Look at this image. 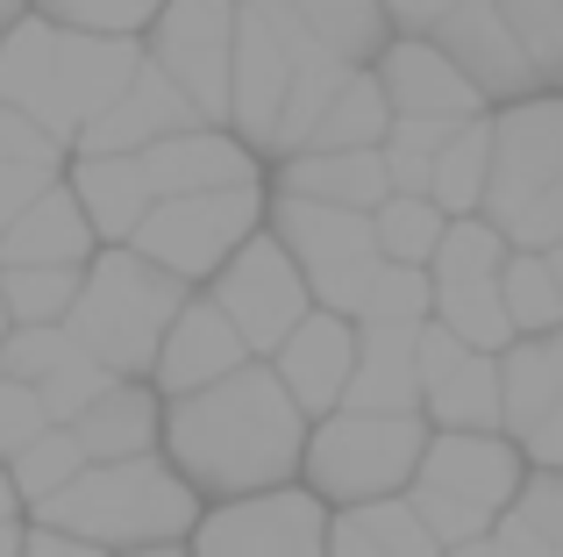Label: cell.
<instances>
[{"label":"cell","instance_id":"1","mask_svg":"<svg viewBox=\"0 0 563 557\" xmlns=\"http://www.w3.org/2000/svg\"><path fill=\"white\" fill-rule=\"evenodd\" d=\"M307 429L314 422L300 415L278 372L264 358H250L243 372L214 379L200 393H179L165 407V465L214 501H250V493L292 487L307 465Z\"/></svg>","mask_w":563,"mask_h":557},{"label":"cell","instance_id":"2","mask_svg":"<svg viewBox=\"0 0 563 557\" xmlns=\"http://www.w3.org/2000/svg\"><path fill=\"white\" fill-rule=\"evenodd\" d=\"M207 501L172 472L165 458H129V465H86L57 501L29 507V522L65 529L79 544L122 557V550H151V544H186L200 529Z\"/></svg>","mask_w":563,"mask_h":557},{"label":"cell","instance_id":"3","mask_svg":"<svg viewBox=\"0 0 563 557\" xmlns=\"http://www.w3.org/2000/svg\"><path fill=\"white\" fill-rule=\"evenodd\" d=\"M186 301H192L186 278L151 265L136 243H108V251L86 265L79 307H71L65 329L79 336V350H93L114 379H151L157 350H165V329L179 321Z\"/></svg>","mask_w":563,"mask_h":557},{"label":"cell","instance_id":"4","mask_svg":"<svg viewBox=\"0 0 563 557\" xmlns=\"http://www.w3.org/2000/svg\"><path fill=\"white\" fill-rule=\"evenodd\" d=\"M521 487H528V458L507 429H435L407 501L428 522V536L450 550L471 544V536H493L499 515H514Z\"/></svg>","mask_w":563,"mask_h":557},{"label":"cell","instance_id":"5","mask_svg":"<svg viewBox=\"0 0 563 557\" xmlns=\"http://www.w3.org/2000/svg\"><path fill=\"white\" fill-rule=\"evenodd\" d=\"M428 436L435 429L421 415H357V407H335V415H321L307 429L300 487L321 493L329 507L399 501L428 458Z\"/></svg>","mask_w":563,"mask_h":557},{"label":"cell","instance_id":"6","mask_svg":"<svg viewBox=\"0 0 563 557\" xmlns=\"http://www.w3.org/2000/svg\"><path fill=\"white\" fill-rule=\"evenodd\" d=\"M264 229H272V237L292 251V265L307 272V286H314V307H329V315H350V321H357V307H364V293H372V278L385 272L378 237H372V215L272 194V222H264Z\"/></svg>","mask_w":563,"mask_h":557},{"label":"cell","instance_id":"7","mask_svg":"<svg viewBox=\"0 0 563 557\" xmlns=\"http://www.w3.org/2000/svg\"><path fill=\"white\" fill-rule=\"evenodd\" d=\"M264 222H272V194H264V186H235V194H179V200H157V208H151V222L136 229V251L200 293Z\"/></svg>","mask_w":563,"mask_h":557},{"label":"cell","instance_id":"8","mask_svg":"<svg viewBox=\"0 0 563 557\" xmlns=\"http://www.w3.org/2000/svg\"><path fill=\"white\" fill-rule=\"evenodd\" d=\"M200 293L235 321V329H243L250 358H264V364H272L278 343L314 315V286H307V272L292 265V251L272 237V229H257V237H250L229 265L207 278Z\"/></svg>","mask_w":563,"mask_h":557},{"label":"cell","instance_id":"9","mask_svg":"<svg viewBox=\"0 0 563 557\" xmlns=\"http://www.w3.org/2000/svg\"><path fill=\"white\" fill-rule=\"evenodd\" d=\"M329 522L335 507L292 479V487L250 493V501H214L200 515V529L186 536V550L192 557H329Z\"/></svg>","mask_w":563,"mask_h":557},{"label":"cell","instance_id":"10","mask_svg":"<svg viewBox=\"0 0 563 557\" xmlns=\"http://www.w3.org/2000/svg\"><path fill=\"white\" fill-rule=\"evenodd\" d=\"M235 14L243 0H165L143 51L165 79H179L207 122L229 129V79H235Z\"/></svg>","mask_w":563,"mask_h":557},{"label":"cell","instance_id":"11","mask_svg":"<svg viewBox=\"0 0 563 557\" xmlns=\"http://www.w3.org/2000/svg\"><path fill=\"white\" fill-rule=\"evenodd\" d=\"M307 29L286 14V0H243L235 14V79H229V129L257 151H272L278 108L292 94V65H300Z\"/></svg>","mask_w":563,"mask_h":557},{"label":"cell","instance_id":"12","mask_svg":"<svg viewBox=\"0 0 563 557\" xmlns=\"http://www.w3.org/2000/svg\"><path fill=\"white\" fill-rule=\"evenodd\" d=\"M563 179V94L542 86L528 100L493 108V186H485V222H507L521 200Z\"/></svg>","mask_w":563,"mask_h":557},{"label":"cell","instance_id":"13","mask_svg":"<svg viewBox=\"0 0 563 557\" xmlns=\"http://www.w3.org/2000/svg\"><path fill=\"white\" fill-rule=\"evenodd\" d=\"M413 358H421V422L428 429H507L493 350H471L442 321H421L413 329Z\"/></svg>","mask_w":563,"mask_h":557},{"label":"cell","instance_id":"14","mask_svg":"<svg viewBox=\"0 0 563 557\" xmlns=\"http://www.w3.org/2000/svg\"><path fill=\"white\" fill-rule=\"evenodd\" d=\"M372 72H378L385 100H393V122L464 129V122H478V114H493V108H485V94L450 65V51H442L435 36H393L378 51Z\"/></svg>","mask_w":563,"mask_h":557},{"label":"cell","instance_id":"15","mask_svg":"<svg viewBox=\"0 0 563 557\" xmlns=\"http://www.w3.org/2000/svg\"><path fill=\"white\" fill-rule=\"evenodd\" d=\"M143 172H151L157 200H179V194H235V186H264L272 179V157L257 143H243L235 129L221 122H192L179 136L151 143L143 151Z\"/></svg>","mask_w":563,"mask_h":557},{"label":"cell","instance_id":"16","mask_svg":"<svg viewBox=\"0 0 563 557\" xmlns=\"http://www.w3.org/2000/svg\"><path fill=\"white\" fill-rule=\"evenodd\" d=\"M435 43L450 51V65L485 94V108H507V100L542 94V79H536V65H528V51L514 43L499 0H456V8L442 14Z\"/></svg>","mask_w":563,"mask_h":557},{"label":"cell","instance_id":"17","mask_svg":"<svg viewBox=\"0 0 563 557\" xmlns=\"http://www.w3.org/2000/svg\"><path fill=\"white\" fill-rule=\"evenodd\" d=\"M357 350H364V321L314 307V315H307L300 329L278 343L272 372H278V386L300 401V415L321 422V415H335V407H343L350 372H357Z\"/></svg>","mask_w":563,"mask_h":557},{"label":"cell","instance_id":"18","mask_svg":"<svg viewBox=\"0 0 563 557\" xmlns=\"http://www.w3.org/2000/svg\"><path fill=\"white\" fill-rule=\"evenodd\" d=\"M243 364H250L243 329H235L207 293H192V301L179 307V321L165 329V350H157V372L151 379H157L165 401H179V393H200V386H214V379L243 372Z\"/></svg>","mask_w":563,"mask_h":557},{"label":"cell","instance_id":"19","mask_svg":"<svg viewBox=\"0 0 563 557\" xmlns=\"http://www.w3.org/2000/svg\"><path fill=\"white\" fill-rule=\"evenodd\" d=\"M0 108H14V114H29V122H43L57 143H71V151H79V114H71L65 86H57L51 22H43L36 8H29L22 22L8 29V43H0Z\"/></svg>","mask_w":563,"mask_h":557},{"label":"cell","instance_id":"20","mask_svg":"<svg viewBox=\"0 0 563 557\" xmlns=\"http://www.w3.org/2000/svg\"><path fill=\"white\" fill-rule=\"evenodd\" d=\"M192 122H207V114L192 108V94L179 79H165V72L151 65V51H143V72L129 79V94L79 136V151H129V157H143L151 143L179 136V129H192Z\"/></svg>","mask_w":563,"mask_h":557},{"label":"cell","instance_id":"21","mask_svg":"<svg viewBox=\"0 0 563 557\" xmlns=\"http://www.w3.org/2000/svg\"><path fill=\"white\" fill-rule=\"evenodd\" d=\"M65 186L79 194V208H86V222H93L100 243H136V229L151 222V208H157L151 172L129 151H71Z\"/></svg>","mask_w":563,"mask_h":557},{"label":"cell","instance_id":"22","mask_svg":"<svg viewBox=\"0 0 563 557\" xmlns=\"http://www.w3.org/2000/svg\"><path fill=\"white\" fill-rule=\"evenodd\" d=\"M51 51H57V86H65L79 136L129 94V79L143 72V43L136 36H93V29H57L51 22Z\"/></svg>","mask_w":563,"mask_h":557},{"label":"cell","instance_id":"23","mask_svg":"<svg viewBox=\"0 0 563 557\" xmlns=\"http://www.w3.org/2000/svg\"><path fill=\"white\" fill-rule=\"evenodd\" d=\"M165 407L172 401L157 393V379H114V386L71 422V436H79V450L93 465L165 458Z\"/></svg>","mask_w":563,"mask_h":557},{"label":"cell","instance_id":"24","mask_svg":"<svg viewBox=\"0 0 563 557\" xmlns=\"http://www.w3.org/2000/svg\"><path fill=\"white\" fill-rule=\"evenodd\" d=\"M272 194L378 215L385 200H393V179H385V157L378 151H292V157H278V165H272Z\"/></svg>","mask_w":563,"mask_h":557},{"label":"cell","instance_id":"25","mask_svg":"<svg viewBox=\"0 0 563 557\" xmlns=\"http://www.w3.org/2000/svg\"><path fill=\"white\" fill-rule=\"evenodd\" d=\"M100 251H108V243L93 237V222H86L79 194H71L65 179L43 186L22 208V222L0 237V265H71V272H86Z\"/></svg>","mask_w":563,"mask_h":557},{"label":"cell","instance_id":"26","mask_svg":"<svg viewBox=\"0 0 563 557\" xmlns=\"http://www.w3.org/2000/svg\"><path fill=\"white\" fill-rule=\"evenodd\" d=\"M343 407H357V415H421L413 329H364V350H357V372H350Z\"/></svg>","mask_w":563,"mask_h":557},{"label":"cell","instance_id":"27","mask_svg":"<svg viewBox=\"0 0 563 557\" xmlns=\"http://www.w3.org/2000/svg\"><path fill=\"white\" fill-rule=\"evenodd\" d=\"M499 401H507V436L536 429L563 401V329L514 336V343L499 350Z\"/></svg>","mask_w":563,"mask_h":557},{"label":"cell","instance_id":"28","mask_svg":"<svg viewBox=\"0 0 563 557\" xmlns=\"http://www.w3.org/2000/svg\"><path fill=\"white\" fill-rule=\"evenodd\" d=\"M329 557H442V544L399 493V501H372V507H335Z\"/></svg>","mask_w":563,"mask_h":557},{"label":"cell","instance_id":"29","mask_svg":"<svg viewBox=\"0 0 563 557\" xmlns=\"http://www.w3.org/2000/svg\"><path fill=\"white\" fill-rule=\"evenodd\" d=\"M350 72H364V65H343L335 51H321L314 36L300 43V65H292V94H286V108H278V129H272V165L278 157H292V151H307V136H314V122L329 114V100L350 86Z\"/></svg>","mask_w":563,"mask_h":557},{"label":"cell","instance_id":"30","mask_svg":"<svg viewBox=\"0 0 563 557\" xmlns=\"http://www.w3.org/2000/svg\"><path fill=\"white\" fill-rule=\"evenodd\" d=\"M286 14L343 65H378V51L393 43L385 0H286Z\"/></svg>","mask_w":563,"mask_h":557},{"label":"cell","instance_id":"31","mask_svg":"<svg viewBox=\"0 0 563 557\" xmlns=\"http://www.w3.org/2000/svg\"><path fill=\"white\" fill-rule=\"evenodd\" d=\"M385 136H393V100H385L378 72H350V86L329 100V114L314 122V136H307V151H385Z\"/></svg>","mask_w":563,"mask_h":557},{"label":"cell","instance_id":"32","mask_svg":"<svg viewBox=\"0 0 563 557\" xmlns=\"http://www.w3.org/2000/svg\"><path fill=\"white\" fill-rule=\"evenodd\" d=\"M485 186H493V114L450 129V143H442V157H435L428 200L456 222V215H485Z\"/></svg>","mask_w":563,"mask_h":557},{"label":"cell","instance_id":"33","mask_svg":"<svg viewBox=\"0 0 563 557\" xmlns=\"http://www.w3.org/2000/svg\"><path fill=\"white\" fill-rule=\"evenodd\" d=\"M442 229H450V215H442L428 194H393L372 215V237H378V258H385V265H435Z\"/></svg>","mask_w":563,"mask_h":557},{"label":"cell","instance_id":"34","mask_svg":"<svg viewBox=\"0 0 563 557\" xmlns=\"http://www.w3.org/2000/svg\"><path fill=\"white\" fill-rule=\"evenodd\" d=\"M435 321L450 336H464L471 350H507L514 343V321L507 301H499V278H456V286H435Z\"/></svg>","mask_w":563,"mask_h":557},{"label":"cell","instance_id":"35","mask_svg":"<svg viewBox=\"0 0 563 557\" xmlns=\"http://www.w3.org/2000/svg\"><path fill=\"white\" fill-rule=\"evenodd\" d=\"M0 286H8L14 329H51V321H71L86 272H71V265H0Z\"/></svg>","mask_w":563,"mask_h":557},{"label":"cell","instance_id":"36","mask_svg":"<svg viewBox=\"0 0 563 557\" xmlns=\"http://www.w3.org/2000/svg\"><path fill=\"white\" fill-rule=\"evenodd\" d=\"M499 301H507L514 336L563 329V286H556V272H550V258H542V251H514L507 258V272H499Z\"/></svg>","mask_w":563,"mask_h":557},{"label":"cell","instance_id":"37","mask_svg":"<svg viewBox=\"0 0 563 557\" xmlns=\"http://www.w3.org/2000/svg\"><path fill=\"white\" fill-rule=\"evenodd\" d=\"M86 450H79V436L65 429V422H51V429L36 436L29 450H14L8 458V472H14V493H22V507H43V501H57V493L71 487V479L86 472Z\"/></svg>","mask_w":563,"mask_h":557},{"label":"cell","instance_id":"38","mask_svg":"<svg viewBox=\"0 0 563 557\" xmlns=\"http://www.w3.org/2000/svg\"><path fill=\"white\" fill-rule=\"evenodd\" d=\"M507 258H514V243H507L499 222H485V215H456V222L442 229V251H435L428 272H435V286H456V278H499Z\"/></svg>","mask_w":563,"mask_h":557},{"label":"cell","instance_id":"39","mask_svg":"<svg viewBox=\"0 0 563 557\" xmlns=\"http://www.w3.org/2000/svg\"><path fill=\"white\" fill-rule=\"evenodd\" d=\"M364 329H421L435 321V272L428 265H385L357 307Z\"/></svg>","mask_w":563,"mask_h":557},{"label":"cell","instance_id":"40","mask_svg":"<svg viewBox=\"0 0 563 557\" xmlns=\"http://www.w3.org/2000/svg\"><path fill=\"white\" fill-rule=\"evenodd\" d=\"M43 22L57 29H93V36H151V22L165 14V0H29Z\"/></svg>","mask_w":563,"mask_h":557},{"label":"cell","instance_id":"41","mask_svg":"<svg viewBox=\"0 0 563 557\" xmlns=\"http://www.w3.org/2000/svg\"><path fill=\"white\" fill-rule=\"evenodd\" d=\"M499 14H507L514 43L528 51L536 79L563 94V0H499Z\"/></svg>","mask_w":563,"mask_h":557},{"label":"cell","instance_id":"42","mask_svg":"<svg viewBox=\"0 0 563 557\" xmlns=\"http://www.w3.org/2000/svg\"><path fill=\"white\" fill-rule=\"evenodd\" d=\"M442 143H450V129H442V122H393V136H385V151H378L393 194H428V186H435Z\"/></svg>","mask_w":563,"mask_h":557},{"label":"cell","instance_id":"43","mask_svg":"<svg viewBox=\"0 0 563 557\" xmlns=\"http://www.w3.org/2000/svg\"><path fill=\"white\" fill-rule=\"evenodd\" d=\"M71 358H79V336H71L65 321H51V329H14L8 343H0V372L22 379V386H43V379H57Z\"/></svg>","mask_w":563,"mask_h":557},{"label":"cell","instance_id":"44","mask_svg":"<svg viewBox=\"0 0 563 557\" xmlns=\"http://www.w3.org/2000/svg\"><path fill=\"white\" fill-rule=\"evenodd\" d=\"M108 386H114V372L93 358V350H79V358H71L57 379H43L36 393H43V407H51V422H65V429H71V422H79V415H86V407H93Z\"/></svg>","mask_w":563,"mask_h":557},{"label":"cell","instance_id":"45","mask_svg":"<svg viewBox=\"0 0 563 557\" xmlns=\"http://www.w3.org/2000/svg\"><path fill=\"white\" fill-rule=\"evenodd\" d=\"M43 429H51V407H43V393L0 372V465H8L14 450H29Z\"/></svg>","mask_w":563,"mask_h":557},{"label":"cell","instance_id":"46","mask_svg":"<svg viewBox=\"0 0 563 557\" xmlns=\"http://www.w3.org/2000/svg\"><path fill=\"white\" fill-rule=\"evenodd\" d=\"M0 157L8 165H43V172H65L71 165V143H57L43 122H29V114L0 108Z\"/></svg>","mask_w":563,"mask_h":557},{"label":"cell","instance_id":"47","mask_svg":"<svg viewBox=\"0 0 563 557\" xmlns=\"http://www.w3.org/2000/svg\"><path fill=\"white\" fill-rule=\"evenodd\" d=\"M499 229H507L514 251H556V243H563V179L542 186L536 200H521V208H514Z\"/></svg>","mask_w":563,"mask_h":557},{"label":"cell","instance_id":"48","mask_svg":"<svg viewBox=\"0 0 563 557\" xmlns=\"http://www.w3.org/2000/svg\"><path fill=\"white\" fill-rule=\"evenodd\" d=\"M514 515L528 522V529L550 544V557H563V472H528L521 501H514Z\"/></svg>","mask_w":563,"mask_h":557},{"label":"cell","instance_id":"49","mask_svg":"<svg viewBox=\"0 0 563 557\" xmlns=\"http://www.w3.org/2000/svg\"><path fill=\"white\" fill-rule=\"evenodd\" d=\"M65 172H43V165H8L0 157V237H8L14 222H22V208L43 194V186H57Z\"/></svg>","mask_w":563,"mask_h":557},{"label":"cell","instance_id":"50","mask_svg":"<svg viewBox=\"0 0 563 557\" xmlns=\"http://www.w3.org/2000/svg\"><path fill=\"white\" fill-rule=\"evenodd\" d=\"M514 444H521L528 472H563V401H556L550 415L536 422V429H521V436H514Z\"/></svg>","mask_w":563,"mask_h":557},{"label":"cell","instance_id":"51","mask_svg":"<svg viewBox=\"0 0 563 557\" xmlns=\"http://www.w3.org/2000/svg\"><path fill=\"white\" fill-rule=\"evenodd\" d=\"M450 8L456 0H385V22H393V36H435Z\"/></svg>","mask_w":563,"mask_h":557},{"label":"cell","instance_id":"52","mask_svg":"<svg viewBox=\"0 0 563 557\" xmlns=\"http://www.w3.org/2000/svg\"><path fill=\"white\" fill-rule=\"evenodd\" d=\"M493 557H550V544H542V536L528 529L521 515H499V529H493Z\"/></svg>","mask_w":563,"mask_h":557},{"label":"cell","instance_id":"53","mask_svg":"<svg viewBox=\"0 0 563 557\" xmlns=\"http://www.w3.org/2000/svg\"><path fill=\"white\" fill-rule=\"evenodd\" d=\"M22 557H108V550L79 544V536H65V529H43V522H29V544H22Z\"/></svg>","mask_w":563,"mask_h":557},{"label":"cell","instance_id":"54","mask_svg":"<svg viewBox=\"0 0 563 557\" xmlns=\"http://www.w3.org/2000/svg\"><path fill=\"white\" fill-rule=\"evenodd\" d=\"M29 507H22V493H14V472L0 465V522H22Z\"/></svg>","mask_w":563,"mask_h":557},{"label":"cell","instance_id":"55","mask_svg":"<svg viewBox=\"0 0 563 557\" xmlns=\"http://www.w3.org/2000/svg\"><path fill=\"white\" fill-rule=\"evenodd\" d=\"M22 544H29V515L22 522H0V557H22Z\"/></svg>","mask_w":563,"mask_h":557},{"label":"cell","instance_id":"56","mask_svg":"<svg viewBox=\"0 0 563 557\" xmlns=\"http://www.w3.org/2000/svg\"><path fill=\"white\" fill-rule=\"evenodd\" d=\"M442 557H493V536H471V544H450Z\"/></svg>","mask_w":563,"mask_h":557},{"label":"cell","instance_id":"57","mask_svg":"<svg viewBox=\"0 0 563 557\" xmlns=\"http://www.w3.org/2000/svg\"><path fill=\"white\" fill-rule=\"evenodd\" d=\"M22 14H29V0H0V43H8V29L22 22Z\"/></svg>","mask_w":563,"mask_h":557},{"label":"cell","instance_id":"58","mask_svg":"<svg viewBox=\"0 0 563 557\" xmlns=\"http://www.w3.org/2000/svg\"><path fill=\"white\" fill-rule=\"evenodd\" d=\"M122 557H192L186 544H151V550H122Z\"/></svg>","mask_w":563,"mask_h":557},{"label":"cell","instance_id":"59","mask_svg":"<svg viewBox=\"0 0 563 557\" xmlns=\"http://www.w3.org/2000/svg\"><path fill=\"white\" fill-rule=\"evenodd\" d=\"M14 336V315H8V286H0V343Z\"/></svg>","mask_w":563,"mask_h":557},{"label":"cell","instance_id":"60","mask_svg":"<svg viewBox=\"0 0 563 557\" xmlns=\"http://www.w3.org/2000/svg\"><path fill=\"white\" fill-rule=\"evenodd\" d=\"M542 258H550V272H556V286H563V243H556V251H542Z\"/></svg>","mask_w":563,"mask_h":557}]
</instances>
